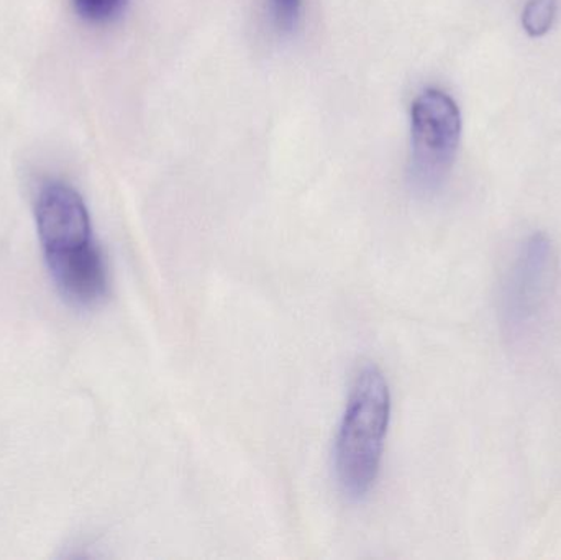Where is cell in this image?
I'll list each match as a JSON object with an SVG mask.
<instances>
[{
  "label": "cell",
  "instance_id": "6",
  "mask_svg": "<svg viewBox=\"0 0 561 560\" xmlns=\"http://www.w3.org/2000/svg\"><path fill=\"white\" fill-rule=\"evenodd\" d=\"M557 16V0H527L524 7V30L534 38L546 35Z\"/></svg>",
  "mask_w": 561,
  "mask_h": 560
},
{
  "label": "cell",
  "instance_id": "7",
  "mask_svg": "<svg viewBox=\"0 0 561 560\" xmlns=\"http://www.w3.org/2000/svg\"><path fill=\"white\" fill-rule=\"evenodd\" d=\"M82 19L89 22H107L114 19L127 0H72Z\"/></svg>",
  "mask_w": 561,
  "mask_h": 560
},
{
  "label": "cell",
  "instance_id": "3",
  "mask_svg": "<svg viewBox=\"0 0 561 560\" xmlns=\"http://www.w3.org/2000/svg\"><path fill=\"white\" fill-rule=\"evenodd\" d=\"M557 266L556 247L546 233H534L520 245L501 299V322L507 338L523 341L536 329L549 305Z\"/></svg>",
  "mask_w": 561,
  "mask_h": 560
},
{
  "label": "cell",
  "instance_id": "5",
  "mask_svg": "<svg viewBox=\"0 0 561 560\" xmlns=\"http://www.w3.org/2000/svg\"><path fill=\"white\" fill-rule=\"evenodd\" d=\"M45 262L56 289L69 305L91 308L107 295V265L95 243Z\"/></svg>",
  "mask_w": 561,
  "mask_h": 560
},
{
  "label": "cell",
  "instance_id": "8",
  "mask_svg": "<svg viewBox=\"0 0 561 560\" xmlns=\"http://www.w3.org/2000/svg\"><path fill=\"white\" fill-rule=\"evenodd\" d=\"M302 0H268L273 25L279 33L293 32L300 16Z\"/></svg>",
  "mask_w": 561,
  "mask_h": 560
},
{
  "label": "cell",
  "instance_id": "1",
  "mask_svg": "<svg viewBox=\"0 0 561 560\" xmlns=\"http://www.w3.org/2000/svg\"><path fill=\"white\" fill-rule=\"evenodd\" d=\"M391 420V391L376 365L356 375L335 444V470L340 487L359 500L375 487L381 469Z\"/></svg>",
  "mask_w": 561,
  "mask_h": 560
},
{
  "label": "cell",
  "instance_id": "4",
  "mask_svg": "<svg viewBox=\"0 0 561 560\" xmlns=\"http://www.w3.org/2000/svg\"><path fill=\"white\" fill-rule=\"evenodd\" d=\"M35 219L45 260L69 255L94 243L88 207L68 184L53 181L39 190Z\"/></svg>",
  "mask_w": 561,
  "mask_h": 560
},
{
  "label": "cell",
  "instance_id": "2",
  "mask_svg": "<svg viewBox=\"0 0 561 560\" xmlns=\"http://www.w3.org/2000/svg\"><path fill=\"white\" fill-rule=\"evenodd\" d=\"M411 178L421 193H434L447 180L461 137L457 102L438 89L422 92L411 111Z\"/></svg>",
  "mask_w": 561,
  "mask_h": 560
}]
</instances>
